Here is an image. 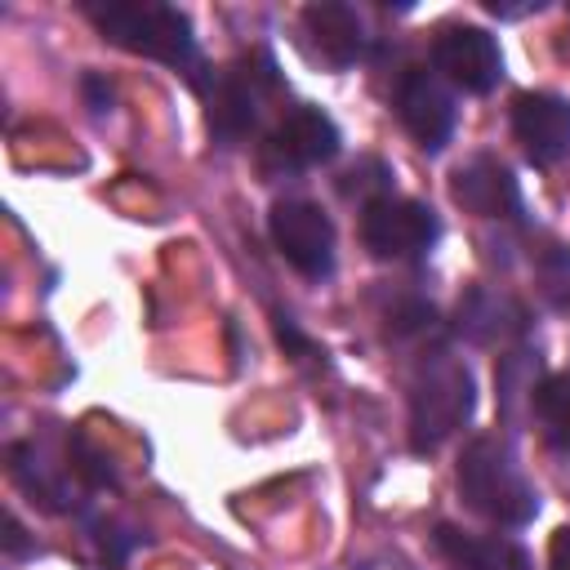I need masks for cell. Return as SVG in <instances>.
I'll return each mask as SVG.
<instances>
[{
  "label": "cell",
  "instance_id": "10",
  "mask_svg": "<svg viewBox=\"0 0 570 570\" xmlns=\"http://www.w3.org/2000/svg\"><path fill=\"white\" fill-rule=\"evenodd\" d=\"M454 200L481 218H503V214H517L521 205L512 174L490 156H472L468 165L454 169Z\"/></svg>",
  "mask_w": 570,
  "mask_h": 570
},
{
  "label": "cell",
  "instance_id": "2",
  "mask_svg": "<svg viewBox=\"0 0 570 570\" xmlns=\"http://www.w3.org/2000/svg\"><path fill=\"white\" fill-rule=\"evenodd\" d=\"M85 13L98 22V31L107 40H116L120 49L147 53L156 62L169 67H187L196 53L191 40V22L169 9V4H125V0H107V4H85Z\"/></svg>",
  "mask_w": 570,
  "mask_h": 570
},
{
  "label": "cell",
  "instance_id": "11",
  "mask_svg": "<svg viewBox=\"0 0 570 570\" xmlns=\"http://www.w3.org/2000/svg\"><path fill=\"white\" fill-rule=\"evenodd\" d=\"M303 31L312 40V49L334 62V67H347L356 62L365 36H361V18L352 4H338V0H321V4H307L303 9Z\"/></svg>",
  "mask_w": 570,
  "mask_h": 570
},
{
  "label": "cell",
  "instance_id": "6",
  "mask_svg": "<svg viewBox=\"0 0 570 570\" xmlns=\"http://www.w3.org/2000/svg\"><path fill=\"white\" fill-rule=\"evenodd\" d=\"M432 67L450 85H459L468 94H485V89H494L503 58H499L494 36H485L481 27H445L432 45Z\"/></svg>",
  "mask_w": 570,
  "mask_h": 570
},
{
  "label": "cell",
  "instance_id": "3",
  "mask_svg": "<svg viewBox=\"0 0 570 570\" xmlns=\"http://www.w3.org/2000/svg\"><path fill=\"white\" fill-rule=\"evenodd\" d=\"M472 414V374L454 356H428L410 392V441L414 450H436Z\"/></svg>",
  "mask_w": 570,
  "mask_h": 570
},
{
  "label": "cell",
  "instance_id": "14",
  "mask_svg": "<svg viewBox=\"0 0 570 570\" xmlns=\"http://www.w3.org/2000/svg\"><path fill=\"white\" fill-rule=\"evenodd\" d=\"M534 414L543 423V436L570 454V370L566 374H552L539 383L534 392Z\"/></svg>",
  "mask_w": 570,
  "mask_h": 570
},
{
  "label": "cell",
  "instance_id": "8",
  "mask_svg": "<svg viewBox=\"0 0 570 570\" xmlns=\"http://www.w3.org/2000/svg\"><path fill=\"white\" fill-rule=\"evenodd\" d=\"M396 116L401 125L419 138V147H445V138L454 134V98L450 89L441 85V76L414 67L401 76V89H396Z\"/></svg>",
  "mask_w": 570,
  "mask_h": 570
},
{
  "label": "cell",
  "instance_id": "12",
  "mask_svg": "<svg viewBox=\"0 0 570 570\" xmlns=\"http://www.w3.org/2000/svg\"><path fill=\"white\" fill-rule=\"evenodd\" d=\"M436 548L445 552L454 570H530V557L512 539H499V534H463V530L441 525Z\"/></svg>",
  "mask_w": 570,
  "mask_h": 570
},
{
  "label": "cell",
  "instance_id": "7",
  "mask_svg": "<svg viewBox=\"0 0 570 570\" xmlns=\"http://www.w3.org/2000/svg\"><path fill=\"white\" fill-rule=\"evenodd\" d=\"M512 134L530 165H557L570 156V102L557 94H521L512 102Z\"/></svg>",
  "mask_w": 570,
  "mask_h": 570
},
{
  "label": "cell",
  "instance_id": "15",
  "mask_svg": "<svg viewBox=\"0 0 570 570\" xmlns=\"http://www.w3.org/2000/svg\"><path fill=\"white\" fill-rule=\"evenodd\" d=\"M548 570H570V525H561L548 543Z\"/></svg>",
  "mask_w": 570,
  "mask_h": 570
},
{
  "label": "cell",
  "instance_id": "4",
  "mask_svg": "<svg viewBox=\"0 0 570 570\" xmlns=\"http://www.w3.org/2000/svg\"><path fill=\"white\" fill-rule=\"evenodd\" d=\"M361 240L374 258H419L436 240V214L410 196H374L361 214Z\"/></svg>",
  "mask_w": 570,
  "mask_h": 570
},
{
  "label": "cell",
  "instance_id": "5",
  "mask_svg": "<svg viewBox=\"0 0 570 570\" xmlns=\"http://www.w3.org/2000/svg\"><path fill=\"white\" fill-rule=\"evenodd\" d=\"M272 240L303 276H330L334 267V223L312 200H281L272 209Z\"/></svg>",
  "mask_w": 570,
  "mask_h": 570
},
{
  "label": "cell",
  "instance_id": "1",
  "mask_svg": "<svg viewBox=\"0 0 570 570\" xmlns=\"http://www.w3.org/2000/svg\"><path fill=\"white\" fill-rule=\"evenodd\" d=\"M459 494L472 512L494 525H525L539 512V494L508 454L503 441L476 436L459 459Z\"/></svg>",
  "mask_w": 570,
  "mask_h": 570
},
{
  "label": "cell",
  "instance_id": "13",
  "mask_svg": "<svg viewBox=\"0 0 570 570\" xmlns=\"http://www.w3.org/2000/svg\"><path fill=\"white\" fill-rule=\"evenodd\" d=\"M254 116H258V94H254L249 80H227V85L214 94V102H209V125H214L223 138L249 134Z\"/></svg>",
  "mask_w": 570,
  "mask_h": 570
},
{
  "label": "cell",
  "instance_id": "9",
  "mask_svg": "<svg viewBox=\"0 0 570 570\" xmlns=\"http://www.w3.org/2000/svg\"><path fill=\"white\" fill-rule=\"evenodd\" d=\"M338 151V129L325 111L316 107H294L276 134L267 138V156L281 160L285 169H307V165H325Z\"/></svg>",
  "mask_w": 570,
  "mask_h": 570
}]
</instances>
